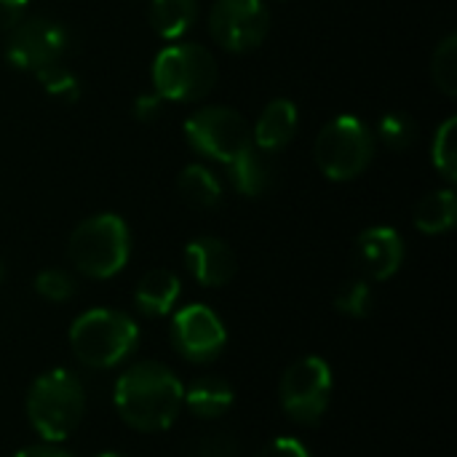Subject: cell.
<instances>
[{
    "label": "cell",
    "instance_id": "11",
    "mask_svg": "<svg viewBox=\"0 0 457 457\" xmlns=\"http://www.w3.org/2000/svg\"><path fill=\"white\" fill-rule=\"evenodd\" d=\"M67 29L48 19H27L11 29L5 43V59L16 70H43L54 62H62L67 51Z\"/></svg>",
    "mask_w": 457,
    "mask_h": 457
},
{
    "label": "cell",
    "instance_id": "32",
    "mask_svg": "<svg viewBox=\"0 0 457 457\" xmlns=\"http://www.w3.org/2000/svg\"><path fill=\"white\" fill-rule=\"evenodd\" d=\"M3 270H5V268H3V260H0V278H3Z\"/></svg>",
    "mask_w": 457,
    "mask_h": 457
},
{
    "label": "cell",
    "instance_id": "14",
    "mask_svg": "<svg viewBox=\"0 0 457 457\" xmlns=\"http://www.w3.org/2000/svg\"><path fill=\"white\" fill-rule=\"evenodd\" d=\"M297 123H300V115H297L295 102H289V99H273L260 112V118H257V123L252 129V145L260 153L273 155V153L284 150L295 139Z\"/></svg>",
    "mask_w": 457,
    "mask_h": 457
},
{
    "label": "cell",
    "instance_id": "18",
    "mask_svg": "<svg viewBox=\"0 0 457 457\" xmlns=\"http://www.w3.org/2000/svg\"><path fill=\"white\" fill-rule=\"evenodd\" d=\"M455 220L457 195L450 187L428 193L415 209V228L426 236H442V233L453 230Z\"/></svg>",
    "mask_w": 457,
    "mask_h": 457
},
{
    "label": "cell",
    "instance_id": "9",
    "mask_svg": "<svg viewBox=\"0 0 457 457\" xmlns=\"http://www.w3.org/2000/svg\"><path fill=\"white\" fill-rule=\"evenodd\" d=\"M268 24L265 0H217L209 11L212 37L233 54L257 48L268 35Z\"/></svg>",
    "mask_w": 457,
    "mask_h": 457
},
{
    "label": "cell",
    "instance_id": "24",
    "mask_svg": "<svg viewBox=\"0 0 457 457\" xmlns=\"http://www.w3.org/2000/svg\"><path fill=\"white\" fill-rule=\"evenodd\" d=\"M335 308L343 316H351V319L370 316V311H372V289H370V284L361 281V278L343 284L340 292L335 295Z\"/></svg>",
    "mask_w": 457,
    "mask_h": 457
},
{
    "label": "cell",
    "instance_id": "23",
    "mask_svg": "<svg viewBox=\"0 0 457 457\" xmlns=\"http://www.w3.org/2000/svg\"><path fill=\"white\" fill-rule=\"evenodd\" d=\"M434 80L436 86L447 94L455 96L457 94V35H447L436 54H434V64H431Z\"/></svg>",
    "mask_w": 457,
    "mask_h": 457
},
{
    "label": "cell",
    "instance_id": "26",
    "mask_svg": "<svg viewBox=\"0 0 457 457\" xmlns=\"http://www.w3.org/2000/svg\"><path fill=\"white\" fill-rule=\"evenodd\" d=\"M35 292L48 303H67L75 295V278L62 268H46L35 276Z\"/></svg>",
    "mask_w": 457,
    "mask_h": 457
},
{
    "label": "cell",
    "instance_id": "1",
    "mask_svg": "<svg viewBox=\"0 0 457 457\" xmlns=\"http://www.w3.org/2000/svg\"><path fill=\"white\" fill-rule=\"evenodd\" d=\"M182 396L185 386L169 367L158 361H139L118 378L112 404L129 428L158 434L174 426L182 410Z\"/></svg>",
    "mask_w": 457,
    "mask_h": 457
},
{
    "label": "cell",
    "instance_id": "2",
    "mask_svg": "<svg viewBox=\"0 0 457 457\" xmlns=\"http://www.w3.org/2000/svg\"><path fill=\"white\" fill-rule=\"evenodd\" d=\"M86 391L75 372L48 370L27 391V418L35 434L48 442H64L83 420Z\"/></svg>",
    "mask_w": 457,
    "mask_h": 457
},
{
    "label": "cell",
    "instance_id": "13",
    "mask_svg": "<svg viewBox=\"0 0 457 457\" xmlns=\"http://www.w3.org/2000/svg\"><path fill=\"white\" fill-rule=\"evenodd\" d=\"M185 262L193 278L201 287H225L236 276V254L233 249L212 236H201L187 244L185 249Z\"/></svg>",
    "mask_w": 457,
    "mask_h": 457
},
{
    "label": "cell",
    "instance_id": "5",
    "mask_svg": "<svg viewBox=\"0 0 457 457\" xmlns=\"http://www.w3.org/2000/svg\"><path fill=\"white\" fill-rule=\"evenodd\" d=\"M217 59L198 43L166 46L153 62V86L161 99L198 102L217 83Z\"/></svg>",
    "mask_w": 457,
    "mask_h": 457
},
{
    "label": "cell",
    "instance_id": "16",
    "mask_svg": "<svg viewBox=\"0 0 457 457\" xmlns=\"http://www.w3.org/2000/svg\"><path fill=\"white\" fill-rule=\"evenodd\" d=\"M233 402H236V394L222 378H198L190 383V388H185V396H182V407H187L195 418H204V420L228 415Z\"/></svg>",
    "mask_w": 457,
    "mask_h": 457
},
{
    "label": "cell",
    "instance_id": "22",
    "mask_svg": "<svg viewBox=\"0 0 457 457\" xmlns=\"http://www.w3.org/2000/svg\"><path fill=\"white\" fill-rule=\"evenodd\" d=\"M35 75L43 83V91L51 94V96H56V99H62V102H75L80 96V80H78V75L70 67H64L62 62H54V64L37 70Z\"/></svg>",
    "mask_w": 457,
    "mask_h": 457
},
{
    "label": "cell",
    "instance_id": "6",
    "mask_svg": "<svg viewBox=\"0 0 457 457\" xmlns=\"http://www.w3.org/2000/svg\"><path fill=\"white\" fill-rule=\"evenodd\" d=\"M316 166L327 179L348 182L367 171L375 155V137L356 115H337L316 137Z\"/></svg>",
    "mask_w": 457,
    "mask_h": 457
},
{
    "label": "cell",
    "instance_id": "30",
    "mask_svg": "<svg viewBox=\"0 0 457 457\" xmlns=\"http://www.w3.org/2000/svg\"><path fill=\"white\" fill-rule=\"evenodd\" d=\"M13 457H72L70 453H64V450H59L56 445H32V447H24V450H19Z\"/></svg>",
    "mask_w": 457,
    "mask_h": 457
},
{
    "label": "cell",
    "instance_id": "25",
    "mask_svg": "<svg viewBox=\"0 0 457 457\" xmlns=\"http://www.w3.org/2000/svg\"><path fill=\"white\" fill-rule=\"evenodd\" d=\"M380 139L391 147V150H407L415 139V120L407 112L391 110L380 118L378 123Z\"/></svg>",
    "mask_w": 457,
    "mask_h": 457
},
{
    "label": "cell",
    "instance_id": "27",
    "mask_svg": "<svg viewBox=\"0 0 457 457\" xmlns=\"http://www.w3.org/2000/svg\"><path fill=\"white\" fill-rule=\"evenodd\" d=\"M257 457H313V455H311V450H308L300 439H295V436H278V439H273L270 445H265Z\"/></svg>",
    "mask_w": 457,
    "mask_h": 457
},
{
    "label": "cell",
    "instance_id": "15",
    "mask_svg": "<svg viewBox=\"0 0 457 457\" xmlns=\"http://www.w3.org/2000/svg\"><path fill=\"white\" fill-rule=\"evenodd\" d=\"M179 295H182L179 276L166 268H155L139 278V284L134 289V303H137L139 313H145V316H166L174 311Z\"/></svg>",
    "mask_w": 457,
    "mask_h": 457
},
{
    "label": "cell",
    "instance_id": "3",
    "mask_svg": "<svg viewBox=\"0 0 457 457\" xmlns=\"http://www.w3.org/2000/svg\"><path fill=\"white\" fill-rule=\"evenodd\" d=\"M139 345V327L131 316L112 308H91L70 327V348L88 370H112Z\"/></svg>",
    "mask_w": 457,
    "mask_h": 457
},
{
    "label": "cell",
    "instance_id": "19",
    "mask_svg": "<svg viewBox=\"0 0 457 457\" xmlns=\"http://www.w3.org/2000/svg\"><path fill=\"white\" fill-rule=\"evenodd\" d=\"M198 16V0H153L150 24L163 40H179Z\"/></svg>",
    "mask_w": 457,
    "mask_h": 457
},
{
    "label": "cell",
    "instance_id": "28",
    "mask_svg": "<svg viewBox=\"0 0 457 457\" xmlns=\"http://www.w3.org/2000/svg\"><path fill=\"white\" fill-rule=\"evenodd\" d=\"M134 118L137 120H142V123H153L161 112H163V99L158 96V94H142V96H137V102H134Z\"/></svg>",
    "mask_w": 457,
    "mask_h": 457
},
{
    "label": "cell",
    "instance_id": "8",
    "mask_svg": "<svg viewBox=\"0 0 457 457\" xmlns=\"http://www.w3.org/2000/svg\"><path fill=\"white\" fill-rule=\"evenodd\" d=\"M284 412L297 423H316L332 399V370L321 356H303L287 367L278 383Z\"/></svg>",
    "mask_w": 457,
    "mask_h": 457
},
{
    "label": "cell",
    "instance_id": "10",
    "mask_svg": "<svg viewBox=\"0 0 457 457\" xmlns=\"http://www.w3.org/2000/svg\"><path fill=\"white\" fill-rule=\"evenodd\" d=\"M171 343L177 353L193 364L214 361L228 343L222 319L209 305H185L171 319Z\"/></svg>",
    "mask_w": 457,
    "mask_h": 457
},
{
    "label": "cell",
    "instance_id": "12",
    "mask_svg": "<svg viewBox=\"0 0 457 457\" xmlns=\"http://www.w3.org/2000/svg\"><path fill=\"white\" fill-rule=\"evenodd\" d=\"M356 257L367 276H372L375 281H388L399 273L404 262V241L394 228L375 225L359 236Z\"/></svg>",
    "mask_w": 457,
    "mask_h": 457
},
{
    "label": "cell",
    "instance_id": "7",
    "mask_svg": "<svg viewBox=\"0 0 457 457\" xmlns=\"http://www.w3.org/2000/svg\"><path fill=\"white\" fill-rule=\"evenodd\" d=\"M190 147L212 161L230 163L252 147V129L233 107H201L185 120Z\"/></svg>",
    "mask_w": 457,
    "mask_h": 457
},
{
    "label": "cell",
    "instance_id": "20",
    "mask_svg": "<svg viewBox=\"0 0 457 457\" xmlns=\"http://www.w3.org/2000/svg\"><path fill=\"white\" fill-rule=\"evenodd\" d=\"M177 187H179L182 198L190 206H195V209H214L222 201V185H220V179L214 177L212 169H206L201 163L187 166L179 174Z\"/></svg>",
    "mask_w": 457,
    "mask_h": 457
},
{
    "label": "cell",
    "instance_id": "4",
    "mask_svg": "<svg viewBox=\"0 0 457 457\" xmlns=\"http://www.w3.org/2000/svg\"><path fill=\"white\" fill-rule=\"evenodd\" d=\"M131 236L118 214H94L83 220L67 244V254L78 273L88 278H112L129 262Z\"/></svg>",
    "mask_w": 457,
    "mask_h": 457
},
{
    "label": "cell",
    "instance_id": "29",
    "mask_svg": "<svg viewBox=\"0 0 457 457\" xmlns=\"http://www.w3.org/2000/svg\"><path fill=\"white\" fill-rule=\"evenodd\" d=\"M27 3L29 0H0V32H11L21 21Z\"/></svg>",
    "mask_w": 457,
    "mask_h": 457
},
{
    "label": "cell",
    "instance_id": "21",
    "mask_svg": "<svg viewBox=\"0 0 457 457\" xmlns=\"http://www.w3.org/2000/svg\"><path fill=\"white\" fill-rule=\"evenodd\" d=\"M457 118H447L436 137H434V150H431V161L436 166V171H442V177L447 182H455L457 179Z\"/></svg>",
    "mask_w": 457,
    "mask_h": 457
},
{
    "label": "cell",
    "instance_id": "31",
    "mask_svg": "<svg viewBox=\"0 0 457 457\" xmlns=\"http://www.w3.org/2000/svg\"><path fill=\"white\" fill-rule=\"evenodd\" d=\"M96 457H123V455H118V453H99Z\"/></svg>",
    "mask_w": 457,
    "mask_h": 457
},
{
    "label": "cell",
    "instance_id": "17",
    "mask_svg": "<svg viewBox=\"0 0 457 457\" xmlns=\"http://www.w3.org/2000/svg\"><path fill=\"white\" fill-rule=\"evenodd\" d=\"M228 177L233 182V187L246 195V198H257L270 187L273 179V169L268 163V155L260 153L254 145L249 150H244L238 158H233L228 163Z\"/></svg>",
    "mask_w": 457,
    "mask_h": 457
}]
</instances>
